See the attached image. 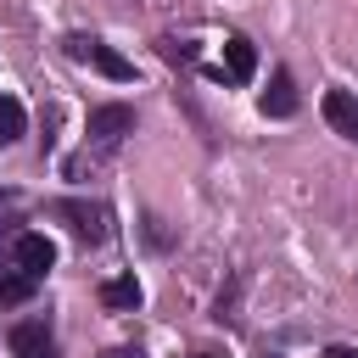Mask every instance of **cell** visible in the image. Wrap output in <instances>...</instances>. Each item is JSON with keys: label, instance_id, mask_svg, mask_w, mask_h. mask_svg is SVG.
<instances>
[{"label": "cell", "instance_id": "cell-1", "mask_svg": "<svg viewBox=\"0 0 358 358\" xmlns=\"http://www.w3.org/2000/svg\"><path fill=\"white\" fill-rule=\"evenodd\" d=\"M67 50H73V56H84L95 73H106L112 84H129V78H134V62H129V56H117L112 45H95V39H67Z\"/></svg>", "mask_w": 358, "mask_h": 358}, {"label": "cell", "instance_id": "cell-2", "mask_svg": "<svg viewBox=\"0 0 358 358\" xmlns=\"http://www.w3.org/2000/svg\"><path fill=\"white\" fill-rule=\"evenodd\" d=\"M11 257H17V274H28V280H45L56 268V246L45 235H17L11 241Z\"/></svg>", "mask_w": 358, "mask_h": 358}, {"label": "cell", "instance_id": "cell-3", "mask_svg": "<svg viewBox=\"0 0 358 358\" xmlns=\"http://www.w3.org/2000/svg\"><path fill=\"white\" fill-rule=\"evenodd\" d=\"M50 213H56V218H67V229H73L78 241H101V235H106V213H101V207H90V201H56Z\"/></svg>", "mask_w": 358, "mask_h": 358}, {"label": "cell", "instance_id": "cell-4", "mask_svg": "<svg viewBox=\"0 0 358 358\" xmlns=\"http://www.w3.org/2000/svg\"><path fill=\"white\" fill-rule=\"evenodd\" d=\"M319 112H324V123H330L341 140H358V95H347V90H324Z\"/></svg>", "mask_w": 358, "mask_h": 358}, {"label": "cell", "instance_id": "cell-5", "mask_svg": "<svg viewBox=\"0 0 358 358\" xmlns=\"http://www.w3.org/2000/svg\"><path fill=\"white\" fill-rule=\"evenodd\" d=\"M11 358H56V341H50L45 319H22V324H11Z\"/></svg>", "mask_w": 358, "mask_h": 358}, {"label": "cell", "instance_id": "cell-6", "mask_svg": "<svg viewBox=\"0 0 358 358\" xmlns=\"http://www.w3.org/2000/svg\"><path fill=\"white\" fill-rule=\"evenodd\" d=\"M129 129H134V106H95V112H90V134H95L101 145L123 140Z\"/></svg>", "mask_w": 358, "mask_h": 358}, {"label": "cell", "instance_id": "cell-7", "mask_svg": "<svg viewBox=\"0 0 358 358\" xmlns=\"http://www.w3.org/2000/svg\"><path fill=\"white\" fill-rule=\"evenodd\" d=\"M257 106H263V117H291V112H296V84H291V73H274Z\"/></svg>", "mask_w": 358, "mask_h": 358}, {"label": "cell", "instance_id": "cell-8", "mask_svg": "<svg viewBox=\"0 0 358 358\" xmlns=\"http://www.w3.org/2000/svg\"><path fill=\"white\" fill-rule=\"evenodd\" d=\"M224 67H229V78H235V84H246V78L257 73V50H252V39H241V34H235V39H224Z\"/></svg>", "mask_w": 358, "mask_h": 358}, {"label": "cell", "instance_id": "cell-9", "mask_svg": "<svg viewBox=\"0 0 358 358\" xmlns=\"http://www.w3.org/2000/svg\"><path fill=\"white\" fill-rule=\"evenodd\" d=\"M101 302H106V308H117V313L140 308V280H134V274H117V280H106V285H101Z\"/></svg>", "mask_w": 358, "mask_h": 358}, {"label": "cell", "instance_id": "cell-10", "mask_svg": "<svg viewBox=\"0 0 358 358\" xmlns=\"http://www.w3.org/2000/svg\"><path fill=\"white\" fill-rule=\"evenodd\" d=\"M22 129H28L22 101H17V95H0V145H17V140H22Z\"/></svg>", "mask_w": 358, "mask_h": 358}, {"label": "cell", "instance_id": "cell-11", "mask_svg": "<svg viewBox=\"0 0 358 358\" xmlns=\"http://www.w3.org/2000/svg\"><path fill=\"white\" fill-rule=\"evenodd\" d=\"M34 285H39V280H28V274H11V280H0V308H17V302H28V296H34Z\"/></svg>", "mask_w": 358, "mask_h": 358}, {"label": "cell", "instance_id": "cell-12", "mask_svg": "<svg viewBox=\"0 0 358 358\" xmlns=\"http://www.w3.org/2000/svg\"><path fill=\"white\" fill-rule=\"evenodd\" d=\"M319 358H358V347H324Z\"/></svg>", "mask_w": 358, "mask_h": 358}, {"label": "cell", "instance_id": "cell-13", "mask_svg": "<svg viewBox=\"0 0 358 358\" xmlns=\"http://www.w3.org/2000/svg\"><path fill=\"white\" fill-rule=\"evenodd\" d=\"M106 358H145L140 347H117V352H106Z\"/></svg>", "mask_w": 358, "mask_h": 358}, {"label": "cell", "instance_id": "cell-14", "mask_svg": "<svg viewBox=\"0 0 358 358\" xmlns=\"http://www.w3.org/2000/svg\"><path fill=\"white\" fill-rule=\"evenodd\" d=\"M196 358H218V352H196Z\"/></svg>", "mask_w": 358, "mask_h": 358}]
</instances>
